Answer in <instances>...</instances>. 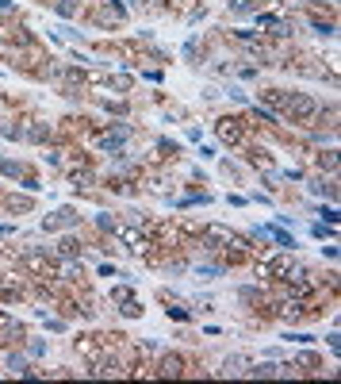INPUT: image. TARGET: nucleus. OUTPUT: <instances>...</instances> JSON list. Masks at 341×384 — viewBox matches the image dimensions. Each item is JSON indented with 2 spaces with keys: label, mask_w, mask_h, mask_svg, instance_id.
Listing matches in <instances>:
<instances>
[{
  "label": "nucleus",
  "mask_w": 341,
  "mask_h": 384,
  "mask_svg": "<svg viewBox=\"0 0 341 384\" xmlns=\"http://www.w3.org/2000/svg\"><path fill=\"white\" fill-rule=\"evenodd\" d=\"M58 12L61 16H73V12H77V0H58Z\"/></svg>",
  "instance_id": "7ed1b4c3"
},
{
  "label": "nucleus",
  "mask_w": 341,
  "mask_h": 384,
  "mask_svg": "<svg viewBox=\"0 0 341 384\" xmlns=\"http://www.w3.org/2000/svg\"><path fill=\"white\" fill-rule=\"evenodd\" d=\"M165 373H180V361H176V358H165Z\"/></svg>",
  "instance_id": "20e7f679"
},
{
  "label": "nucleus",
  "mask_w": 341,
  "mask_h": 384,
  "mask_svg": "<svg viewBox=\"0 0 341 384\" xmlns=\"http://www.w3.org/2000/svg\"><path fill=\"white\" fill-rule=\"evenodd\" d=\"M245 358H226V373H245Z\"/></svg>",
  "instance_id": "f03ea898"
},
{
  "label": "nucleus",
  "mask_w": 341,
  "mask_h": 384,
  "mask_svg": "<svg viewBox=\"0 0 341 384\" xmlns=\"http://www.w3.org/2000/svg\"><path fill=\"white\" fill-rule=\"evenodd\" d=\"M315 112H318V104L311 100V96H295L288 104V115L291 119H315Z\"/></svg>",
  "instance_id": "f257e3e1"
}]
</instances>
